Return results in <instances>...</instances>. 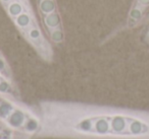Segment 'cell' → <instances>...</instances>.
I'll return each instance as SVG.
<instances>
[{
	"mask_svg": "<svg viewBox=\"0 0 149 139\" xmlns=\"http://www.w3.org/2000/svg\"><path fill=\"white\" fill-rule=\"evenodd\" d=\"M37 4L40 17L49 14V13H52L57 10L55 0H37Z\"/></svg>",
	"mask_w": 149,
	"mask_h": 139,
	"instance_id": "cell-2",
	"label": "cell"
},
{
	"mask_svg": "<svg viewBox=\"0 0 149 139\" xmlns=\"http://www.w3.org/2000/svg\"><path fill=\"white\" fill-rule=\"evenodd\" d=\"M134 6H137V7H140L141 9L145 10V8L149 6V0H137L136 1V4Z\"/></svg>",
	"mask_w": 149,
	"mask_h": 139,
	"instance_id": "cell-4",
	"label": "cell"
},
{
	"mask_svg": "<svg viewBox=\"0 0 149 139\" xmlns=\"http://www.w3.org/2000/svg\"><path fill=\"white\" fill-rule=\"evenodd\" d=\"M40 19H41L43 31L45 32L46 36L49 38L50 41L55 44L62 43L64 39V34L61 17L58 10L49 14L41 15Z\"/></svg>",
	"mask_w": 149,
	"mask_h": 139,
	"instance_id": "cell-1",
	"label": "cell"
},
{
	"mask_svg": "<svg viewBox=\"0 0 149 139\" xmlns=\"http://www.w3.org/2000/svg\"><path fill=\"white\" fill-rule=\"evenodd\" d=\"M143 129H144V125L138 120H134L131 124V133L134 135H139L143 132Z\"/></svg>",
	"mask_w": 149,
	"mask_h": 139,
	"instance_id": "cell-3",
	"label": "cell"
}]
</instances>
